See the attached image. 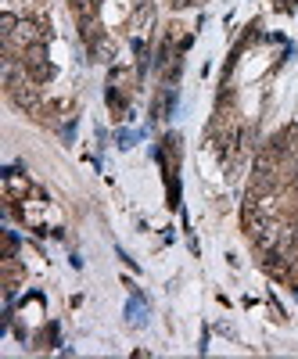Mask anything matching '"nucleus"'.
<instances>
[{
    "mask_svg": "<svg viewBox=\"0 0 298 359\" xmlns=\"http://www.w3.org/2000/svg\"><path fill=\"white\" fill-rule=\"evenodd\" d=\"M191 4H198V0H172V8H191Z\"/></svg>",
    "mask_w": 298,
    "mask_h": 359,
    "instance_id": "7ed1b4c3",
    "label": "nucleus"
},
{
    "mask_svg": "<svg viewBox=\"0 0 298 359\" xmlns=\"http://www.w3.org/2000/svg\"><path fill=\"white\" fill-rule=\"evenodd\" d=\"M97 4H101V0H90V8H97Z\"/></svg>",
    "mask_w": 298,
    "mask_h": 359,
    "instance_id": "20e7f679",
    "label": "nucleus"
},
{
    "mask_svg": "<svg viewBox=\"0 0 298 359\" xmlns=\"http://www.w3.org/2000/svg\"><path fill=\"white\" fill-rule=\"evenodd\" d=\"M86 50H90V57H94V62H111V57H115V43H111V36H97L94 43H86Z\"/></svg>",
    "mask_w": 298,
    "mask_h": 359,
    "instance_id": "f03ea898",
    "label": "nucleus"
},
{
    "mask_svg": "<svg viewBox=\"0 0 298 359\" xmlns=\"http://www.w3.org/2000/svg\"><path fill=\"white\" fill-rule=\"evenodd\" d=\"M4 187H8V201H18V198H25L29 191H33L29 176H22L18 169H8V172H4Z\"/></svg>",
    "mask_w": 298,
    "mask_h": 359,
    "instance_id": "f257e3e1",
    "label": "nucleus"
}]
</instances>
